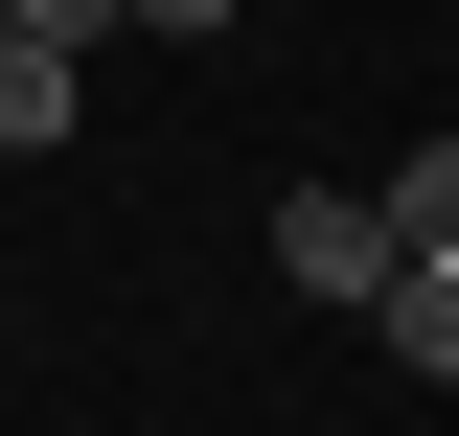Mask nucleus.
Masks as SVG:
<instances>
[{"label": "nucleus", "instance_id": "obj_1", "mask_svg": "<svg viewBox=\"0 0 459 436\" xmlns=\"http://www.w3.org/2000/svg\"><path fill=\"white\" fill-rule=\"evenodd\" d=\"M276 275L322 322H368V299H391V184H276Z\"/></svg>", "mask_w": 459, "mask_h": 436}, {"label": "nucleus", "instance_id": "obj_2", "mask_svg": "<svg viewBox=\"0 0 459 436\" xmlns=\"http://www.w3.org/2000/svg\"><path fill=\"white\" fill-rule=\"evenodd\" d=\"M69 92H92V47H69V23H0V161H47Z\"/></svg>", "mask_w": 459, "mask_h": 436}, {"label": "nucleus", "instance_id": "obj_3", "mask_svg": "<svg viewBox=\"0 0 459 436\" xmlns=\"http://www.w3.org/2000/svg\"><path fill=\"white\" fill-rule=\"evenodd\" d=\"M368 322H391V368L459 390V253H391V299H368Z\"/></svg>", "mask_w": 459, "mask_h": 436}, {"label": "nucleus", "instance_id": "obj_4", "mask_svg": "<svg viewBox=\"0 0 459 436\" xmlns=\"http://www.w3.org/2000/svg\"><path fill=\"white\" fill-rule=\"evenodd\" d=\"M391 253H459V138H413V161H391Z\"/></svg>", "mask_w": 459, "mask_h": 436}, {"label": "nucleus", "instance_id": "obj_5", "mask_svg": "<svg viewBox=\"0 0 459 436\" xmlns=\"http://www.w3.org/2000/svg\"><path fill=\"white\" fill-rule=\"evenodd\" d=\"M138 23H161V47H207V23H230V0H138Z\"/></svg>", "mask_w": 459, "mask_h": 436}, {"label": "nucleus", "instance_id": "obj_6", "mask_svg": "<svg viewBox=\"0 0 459 436\" xmlns=\"http://www.w3.org/2000/svg\"><path fill=\"white\" fill-rule=\"evenodd\" d=\"M0 23H23V0H0Z\"/></svg>", "mask_w": 459, "mask_h": 436}]
</instances>
